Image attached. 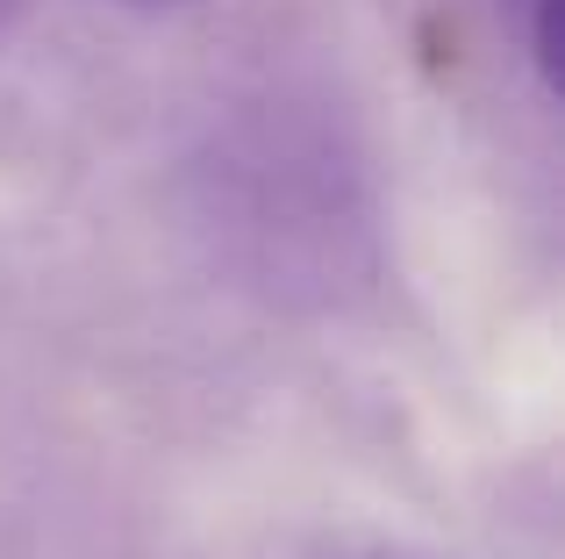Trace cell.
Wrapping results in <instances>:
<instances>
[{"mask_svg":"<svg viewBox=\"0 0 565 559\" xmlns=\"http://www.w3.org/2000/svg\"><path fill=\"white\" fill-rule=\"evenodd\" d=\"M509 8V29L523 43V57L537 65V80H558V0H501Z\"/></svg>","mask_w":565,"mask_h":559,"instance_id":"cell-1","label":"cell"},{"mask_svg":"<svg viewBox=\"0 0 565 559\" xmlns=\"http://www.w3.org/2000/svg\"><path fill=\"white\" fill-rule=\"evenodd\" d=\"M8 8H14V0H0V22H8Z\"/></svg>","mask_w":565,"mask_h":559,"instance_id":"cell-2","label":"cell"}]
</instances>
